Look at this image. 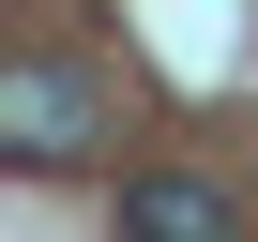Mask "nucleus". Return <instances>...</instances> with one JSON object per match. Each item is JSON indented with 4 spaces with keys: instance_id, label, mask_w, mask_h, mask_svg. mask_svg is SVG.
<instances>
[{
    "instance_id": "nucleus-1",
    "label": "nucleus",
    "mask_w": 258,
    "mask_h": 242,
    "mask_svg": "<svg viewBox=\"0 0 258 242\" xmlns=\"http://www.w3.org/2000/svg\"><path fill=\"white\" fill-rule=\"evenodd\" d=\"M121 137V91L91 76V61H0V152H16V167H91Z\"/></svg>"
},
{
    "instance_id": "nucleus-2",
    "label": "nucleus",
    "mask_w": 258,
    "mask_h": 242,
    "mask_svg": "<svg viewBox=\"0 0 258 242\" xmlns=\"http://www.w3.org/2000/svg\"><path fill=\"white\" fill-rule=\"evenodd\" d=\"M121 242H243V197H213L198 167H137L121 182Z\"/></svg>"
}]
</instances>
